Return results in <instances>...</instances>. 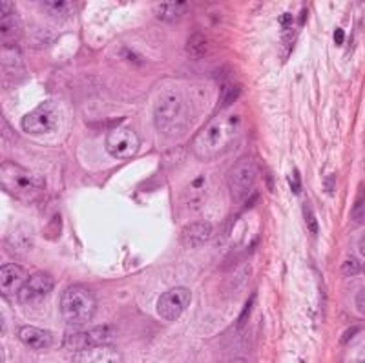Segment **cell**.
I'll return each mask as SVG.
<instances>
[{
  "mask_svg": "<svg viewBox=\"0 0 365 363\" xmlns=\"http://www.w3.org/2000/svg\"><path fill=\"white\" fill-rule=\"evenodd\" d=\"M71 362L81 363H117L120 362V354L110 347V343H103V345H90L84 347L81 351H77L71 358Z\"/></svg>",
  "mask_w": 365,
  "mask_h": 363,
  "instance_id": "11",
  "label": "cell"
},
{
  "mask_svg": "<svg viewBox=\"0 0 365 363\" xmlns=\"http://www.w3.org/2000/svg\"><path fill=\"white\" fill-rule=\"evenodd\" d=\"M187 2H163L158 8V17L165 22H175L187 13Z\"/></svg>",
  "mask_w": 365,
  "mask_h": 363,
  "instance_id": "15",
  "label": "cell"
},
{
  "mask_svg": "<svg viewBox=\"0 0 365 363\" xmlns=\"http://www.w3.org/2000/svg\"><path fill=\"white\" fill-rule=\"evenodd\" d=\"M55 281L50 274L37 272L34 276H29L28 281L24 283L22 290L19 292V300L22 303H31V302H41L48 294L53 290Z\"/></svg>",
  "mask_w": 365,
  "mask_h": 363,
  "instance_id": "9",
  "label": "cell"
},
{
  "mask_svg": "<svg viewBox=\"0 0 365 363\" xmlns=\"http://www.w3.org/2000/svg\"><path fill=\"white\" fill-rule=\"evenodd\" d=\"M113 338V330L112 327H106V325H101L96 327V329L88 330V332H83V334H77V336H71L68 339L66 345L68 347H90V345H103V343H110V339Z\"/></svg>",
  "mask_w": 365,
  "mask_h": 363,
  "instance_id": "12",
  "label": "cell"
},
{
  "mask_svg": "<svg viewBox=\"0 0 365 363\" xmlns=\"http://www.w3.org/2000/svg\"><path fill=\"white\" fill-rule=\"evenodd\" d=\"M207 53V39L203 34H194L187 42V55L190 58H201Z\"/></svg>",
  "mask_w": 365,
  "mask_h": 363,
  "instance_id": "16",
  "label": "cell"
},
{
  "mask_svg": "<svg viewBox=\"0 0 365 363\" xmlns=\"http://www.w3.org/2000/svg\"><path fill=\"white\" fill-rule=\"evenodd\" d=\"M254 300V297H252ZM252 300H250L249 303H247V307H245V312H243V319H240V325H243V323L247 322V318H249V312H250V307H252Z\"/></svg>",
  "mask_w": 365,
  "mask_h": 363,
  "instance_id": "23",
  "label": "cell"
},
{
  "mask_svg": "<svg viewBox=\"0 0 365 363\" xmlns=\"http://www.w3.org/2000/svg\"><path fill=\"white\" fill-rule=\"evenodd\" d=\"M360 272H361V265L356 257L349 256L347 260L344 261V265H341V274H344V276H347V277L358 276Z\"/></svg>",
  "mask_w": 365,
  "mask_h": 363,
  "instance_id": "18",
  "label": "cell"
},
{
  "mask_svg": "<svg viewBox=\"0 0 365 363\" xmlns=\"http://www.w3.org/2000/svg\"><path fill=\"white\" fill-rule=\"evenodd\" d=\"M353 219L354 221H358V223H364V199L360 198V201L356 203V207H354V212H353Z\"/></svg>",
  "mask_w": 365,
  "mask_h": 363,
  "instance_id": "21",
  "label": "cell"
},
{
  "mask_svg": "<svg viewBox=\"0 0 365 363\" xmlns=\"http://www.w3.org/2000/svg\"><path fill=\"white\" fill-rule=\"evenodd\" d=\"M241 132H243V123L240 113L232 112L230 108H223L221 113H217L195 137V155L203 161L220 159L237 145Z\"/></svg>",
  "mask_w": 365,
  "mask_h": 363,
  "instance_id": "1",
  "label": "cell"
},
{
  "mask_svg": "<svg viewBox=\"0 0 365 363\" xmlns=\"http://www.w3.org/2000/svg\"><path fill=\"white\" fill-rule=\"evenodd\" d=\"M42 6L53 17H66V15L71 13V2H66V0H61V2H57V0H53V2H42Z\"/></svg>",
  "mask_w": 365,
  "mask_h": 363,
  "instance_id": "17",
  "label": "cell"
},
{
  "mask_svg": "<svg viewBox=\"0 0 365 363\" xmlns=\"http://www.w3.org/2000/svg\"><path fill=\"white\" fill-rule=\"evenodd\" d=\"M257 179V163L252 157H241L228 172V190L234 203H243L252 192Z\"/></svg>",
  "mask_w": 365,
  "mask_h": 363,
  "instance_id": "5",
  "label": "cell"
},
{
  "mask_svg": "<svg viewBox=\"0 0 365 363\" xmlns=\"http://www.w3.org/2000/svg\"><path fill=\"white\" fill-rule=\"evenodd\" d=\"M104 146H106V152L115 159H130L139 152L141 139L135 130L128 128V126H117L106 136Z\"/></svg>",
  "mask_w": 365,
  "mask_h": 363,
  "instance_id": "7",
  "label": "cell"
},
{
  "mask_svg": "<svg viewBox=\"0 0 365 363\" xmlns=\"http://www.w3.org/2000/svg\"><path fill=\"white\" fill-rule=\"evenodd\" d=\"M289 181H291V188L294 194H299L302 192V181H299V173L298 170H294V172L289 175Z\"/></svg>",
  "mask_w": 365,
  "mask_h": 363,
  "instance_id": "20",
  "label": "cell"
},
{
  "mask_svg": "<svg viewBox=\"0 0 365 363\" xmlns=\"http://www.w3.org/2000/svg\"><path fill=\"white\" fill-rule=\"evenodd\" d=\"M97 310V297L88 287L71 285L61 296V314L70 325H86L93 319Z\"/></svg>",
  "mask_w": 365,
  "mask_h": 363,
  "instance_id": "4",
  "label": "cell"
},
{
  "mask_svg": "<svg viewBox=\"0 0 365 363\" xmlns=\"http://www.w3.org/2000/svg\"><path fill=\"white\" fill-rule=\"evenodd\" d=\"M2 190L19 201L34 203L42 198L46 190L44 179L15 163H4L0 168Z\"/></svg>",
  "mask_w": 365,
  "mask_h": 363,
  "instance_id": "2",
  "label": "cell"
},
{
  "mask_svg": "<svg viewBox=\"0 0 365 363\" xmlns=\"http://www.w3.org/2000/svg\"><path fill=\"white\" fill-rule=\"evenodd\" d=\"M28 277L26 268L21 265H2V268H0V292H2V296L8 297V300L13 296H19Z\"/></svg>",
  "mask_w": 365,
  "mask_h": 363,
  "instance_id": "10",
  "label": "cell"
},
{
  "mask_svg": "<svg viewBox=\"0 0 365 363\" xmlns=\"http://www.w3.org/2000/svg\"><path fill=\"white\" fill-rule=\"evenodd\" d=\"M192 302V292L187 287H174L161 294L158 302V314L166 322H175L188 309Z\"/></svg>",
  "mask_w": 365,
  "mask_h": 363,
  "instance_id": "8",
  "label": "cell"
},
{
  "mask_svg": "<svg viewBox=\"0 0 365 363\" xmlns=\"http://www.w3.org/2000/svg\"><path fill=\"white\" fill-rule=\"evenodd\" d=\"M212 234V225L207 221H200V223H192L188 227H185V230L181 232V243L185 247H201L208 241Z\"/></svg>",
  "mask_w": 365,
  "mask_h": 363,
  "instance_id": "14",
  "label": "cell"
},
{
  "mask_svg": "<svg viewBox=\"0 0 365 363\" xmlns=\"http://www.w3.org/2000/svg\"><path fill=\"white\" fill-rule=\"evenodd\" d=\"M19 339L22 343H26L31 349H50L51 345L55 343V336L51 332L44 329H35V327H21L19 330Z\"/></svg>",
  "mask_w": 365,
  "mask_h": 363,
  "instance_id": "13",
  "label": "cell"
},
{
  "mask_svg": "<svg viewBox=\"0 0 365 363\" xmlns=\"http://www.w3.org/2000/svg\"><path fill=\"white\" fill-rule=\"evenodd\" d=\"M303 212H305V219H307L309 230L314 232V234H316V230H318V225H316V218L312 215L311 207H309V205H305V207H303Z\"/></svg>",
  "mask_w": 365,
  "mask_h": 363,
  "instance_id": "19",
  "label": "cell"
},
{
  "mask_svg": "<svg viewBox=\"0 0 365 363\" xmlns=\"http://www.w3.org/2000/svg\"><path fill=\"white\" fill-rule=\"evenodd\" d=\"M190 121V108L179 91H166L158 101L154 110L155 128L166 136L182 132Z\"/></svg>",
  "mask_w": 365,
  "mask_h": 363,
  "instance_id": "3",
  "label": "cell"
},
{
  "mask_svg": "<svg viewBox=\"0 0 365 363\" xmlns=\"http://www.w3.org/2000/svg\"><path fill=\"white\" fill-rule=\"evenodd\" d=\"M356 305H358V310H360V312H364V289H361L360 294L356 296Z\"/></svg>",
  "mask_w": 365,
  "mask_h": 363,
  "instance_id": "22",
  "label": "cell"
},
{
  "mask_svg": "<svg viewBox=\"0 0 365 363\" xmlns=\"http://www.w3.org/2000/svg\"><path fill=\"white\" fill-rule=\"evenodd\" d=\"M58 123V110L53 101L38 104L34 112L22 117V130L29 136H44L51 132Z\"/></svg>",
  "mask_w": 365,
  "mask_h": 363,
  "instance_id": "6",
  "label": "cell"
},
{
  "mask_svg": "<svg viewBox=\"0 0 365 363\" xmlns=\"http://www.w3.org/2000/svg\"><path fill=\"white\" fill-rule=\"evenodd\" d=\"M344 31H341V29H336V31H334V42H336V44H341V42H344Z\"/></svg>",
  "mask_w": 365,
  "mask_h": 363,
  "instance_id": "24",
  "label": "cell"
}]
</instances>
